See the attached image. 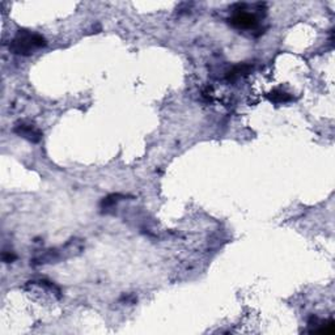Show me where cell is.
Instances as JSON below:
<instances>
[{"label": "cell", "mask_w": 335, "mask_h": 335, "mask_svg": "<svg viewBox=\"0 0 335 335\" xmlns=\"http://www.w3.org/2000/svg\"><path fill=\"white\" fill-rule=\"evenodd\" d=\"M16 259V255L15 254H11V253H9V254H6V253H4L3 254V260L4 262H7V263H9V262H13V260Z\"/></svg>", "instance_id": "5"}, {"label": "cell", "mask_w": 335, "mask_h": 335, "mask_svg": "<svg viewBox=\"0 0 335 335\" xmlns=\"http://www.w3.org/2000/svg\"><path fill=\"white\" fill-rule=\"evenodd\" d=\"M270 100L279 104V102L289 101V100H291V96H288L284 92H281V90H274V92L271 93V96H270Z\"/></svg>", "instance_id": "4"}, {"label": "cell", "mask_w": 335, "mask_h": 335, "mask_svg": "<svg viewBox=\"0 0 335 335\" xmlns=\"http://www.w3.org/2000/svg\"><path fill=\"white\" fill-rule=\"evenodd\" d=\"M15 133L18 134L20 136H23V138L28 139V140H30V142H40L41 136H42V134L40 133V130H37V128L34 127V126H32V124H18V126H16L15 128Z\"/></svg>", "instance_id": "3"}, {"label": "cell", "mask_w": 335, "mask_h": 335, "mask_svg": "<svg viewBox=\"0 0 335 335\" xmlns=\"http://www.w3.org/2000/svg\"><path fill=\"white\" fill-rule=\"evenodd\" d=\"M44 46H46V40L42 35L30 33L28 30H20L15 40L12 41L11 49L15 54L30 55Z\"/></svg>", "instance_id": "1"}, {"label": "cell", "mask_w": 335, "mask_h": 335, "mask_svg": "<svg viewBox=\"0 0 335 335\" xmlns=\"http://www.w3.org/2000/svg\"><path fill=\"white\" fill-rule=\"evenodd\" d=\"M229 23L238 29H251L257 25V17L248 12H237L229 18Z\"/></svg>", "instance_id": "2"}]
</instances>
